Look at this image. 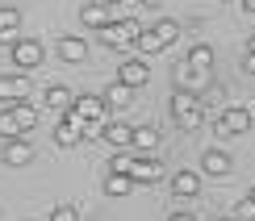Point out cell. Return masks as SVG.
<instances>
[{"label": "cell", "instance_id": "obj_1", "mask_svg": "<svg viewBox=\"0 0 255 221\" xmlns=\"http://www.w3.org/2000/svg\"><path fill=\"white\" fill-rule=\"evenodd\" d=\"M105 109H109L105 96H88V92H84V96H76V104H71L63 117H71L76 125H84L88 138H101V130H105Z\"/></svg>", "mask_w": 255, "mask_h": 221}, {"label": "cell", "instance_id": "obj_2", "mask_svg": "<svg viewBox=\"0 0 255 221\" xmlns=\"http://www.w3.org/2000/svg\"><path fill=\"white\" fill-rule=\"evenodd\" d=\"M172 121H176L184 134L201 130V125H205V100H201L197 92L176 88V92H172Z\"/></svg>", "mask_w": 255, "mask_h": 221}, {"label": "cell", "instance_id": "obj_3", "mask_svg": "<svg viewBox=\"0 0 255 221\" xmlns=\"http://www.w3.org/2000/svg\"><path fill=\"white\" fill-rule=\"evenodd\" d=\"M180 38V21H172V17H163V21H155L151 29H142V38H138V50L142 55H163L167 46Z\"/></svg>", "mask_w": 255, "mask_h": 221}, {"label": "cell", "instance_id": "obj_4", "mask_svg": "<svg viewBox=\"0 0 255 221\" xmlns=\"http://www.w3.org/2000/svg\"><path fill=\"white\" fill-rule=\"evenodd\" d=\"M138 38H142V25L130 21V17H113L109 25L101 29V42L113 46V50H130V46H138Z\"/></svg>", "mask_w": 255, "mask_h": 221}, {"label": "cell", "instance_id": "obj_5", "mask_svg": "<svg viewBox=\"0 0 255 221\" xmlns=\"http://www.w3.org/2000/svg\"><path fill=\"white\" fill-rule=\"evenodd\" d=\"M8 55H13V67L21 71V75H29L34 67H42V42H34V38H21L17 46L8 50Z\"/></svg>", "mask_w": 255, "mask_h": 221}, {"label": "cell", "instance_id": "obj_6", "mask_svg": "<svg viewBox=\"0 0 255 221\" xmlns=\"http://www.w3.org/2000/svg\"><path fill=\"white\" fill-rule=\"evenodd\" d=\"M251 130V109H222L218 113V134H230V138H239V134Z\"/></svg>", "mask_w": 255, "mask_h": 221}, {"label": "cell", "instance_id": "obj_7", "mask_svg": "<svg viewBox=\"0 0 255 221\" xmlns=\"http://www.w3.org/2000/svg\"><path fill=\"white\" fill-rule=\"evenodd\" d=\"M172 83H176V88H184V92H197L201 83H209V67H193V63L184 59V63L172 71ZM197 96H201V92H197Z\"/></svg>", "mask_w": 255, "mask_h": 221}, {"label": "cell", "instance_id": "obj_8", "mask_svg": "<svg viewBox=\"0 0 255 221\" xmlns=\"http://www.w3.org/2000/svg\"><path fill=\"white\" fill-rule=\"evenodd\" d=\"M0 163H4V167H25V163H34V146H29L25 138H8L4 146H0Z\"/></svg>", "mask_w": 255, "mask_h": 221}, {"label": "cell", "instance_id": "obj_9", "mask_svg": "<svg viewBox=\"0 0 255 221\" xmlns=\"http://www.w3.org/2000/svg\"><path fill=\"white\" fill-rule=\"evenodd\" d=\"M17 100H29V79L21 71L0 75V104H17Z\"/></svg>", "mask_w": 255, "mask_h": 221}, {"label": "cell", "instance_id": "obj_10", "mask_svg": "<svg viewBox=\"0 0 255 221\" xmlns=\"http://www.w3.org/2000/svg\"><path fill=\"white\" fill-rule=\"evenodd\" d=\"M101 138L109 142L113 150H134V125H126V121H105Z\"/></svg>", "mask_w": 255, "mask_h": 221}, {"label": "cell", "instance_id": "obj_11", "mask_svg": "<svg viewBox=\"0 0 255 221\" xmlns=\"http://www.w3.org/2000/svg\"><path fill=\"white\" fill-rule=\"evenodd\" d=\"M201 171L214 175V180H226V175L235 171V159H230L226 150H218V146H214V150H205V159H201Z\"/></svg>", "mask_w": 255, "mask_h": 221}, {"label": "cell", "instance_id": "obj_12", "mask_svg": "<svg viewBox=\"0 0 255 221\" xmlns=\"http://www.w3.org/2000/svg\"><path fill=\"white\" fill-rule=\"evenodd\" d=\"M130 175H134V184H159L163 180V163H159L155 154H138Z\"/></svg>", "mask_w": 255, "mask_h": 221}, {"label": "cell", "instance_id": "obj_13", "mask_svg": "<svg viewBox=\"0 0 255 221\" xmlns=\"http://www.w3.org/2000/svg\"><path fill=\"white\" fill-rule=\"evenodd\" d=\"M113 13H118V8L101 4V0H88V4L80 8V21H84V25H88V29H105V25H109V21H113Z\"/></svg>", "mask_w": 255, "mask_h": 221}, {"label": "cell", "instance_id": "obj_14", "mask_svg": "<svg viewBox=\"0 0 255 221\" xmlns=\"http://www.w3.org/2000/svg\"><path fill=\"white\" fill-rule=\"evenodd\" d=\"M197 192H201V175L197 171H188V167H184V171L172 175V196H176V201H193Z\"/></svg>", "mask_w": 255, "mask_h": 221}, {"label": "cell", "instance_id": "obj_15", "mask_svg": "<svg viewBox=\"0 0 255 221\" xmlns=\"http://www.w3.org/2000/svg\"><path fill=\"white\" fill-rule=\"evenodd\" d=\"M118 79H122V83H130V88H142V83L151 79V67H146L142 59H126L122 67H118Z\"/></svg>", "mask_w": 255, "mask_h": 221}, {"label": "cell", "instance_id": "obj_16", "mask_svg": "<svg viewBox=\"0 0 255 221\" xmlns=\"http://www.w3.org/2000/svg\"><path fill=\"white\" fill-rule=\"evenodd\" d=\"M59 59L63 63H84L88 59V42H84L80 34H63L59 38Z\"/></svg>", "mask_w": 255, "mask_h": 221}, {"label": "cell", "instance_id": "obj_17", "mask_svg": "<svg viewBox=\"0 0 255 221\" xmlns=\"http://www.w3.org/2000/svg\"><path fill=\"white\" fill-rule=\"evenodd\" d=\"M101 96H105V104H109V109L122 113V109H130V104H134V88H130V83H122V79H113Z\"/></svg>", "mask_w": 255, "mask_h": 221}, {"label": "cell", "instance_id": "obj_18", "mask_svg": "<svg viewBox=\"0 0 255 221\" xmlns=\"http://www.w3.org/2000/svg\"><path fill=\"white\" fill-rule=\"evenodd\" d=\"M84 138H88V134H84V125H76L71 117H63V121L55 125V142L63 146V150H71V146H80Z\"/></svg>", "mask_w": 255, "mask_h": 221}, {"label": "cell", "instance_id": "obj_19", "mask_svg": "<svg viewBox=\"0 0 255 221\" xmlns=\"http://www.w3.org/2000/svg\"><path fill=\"white\" fill-rule=\"evenodd\" d=\"M130 192H134V175H126V171H109L105 175V196L122 201V196H130Z\"/></svg>", "mask_w": 255, "mask_h": 221}, {"label": "cell", "instance_id": "obj_20", "mask_svg": "<svg viewBox=\"0 0 255 221\" xmlns=\"http://www.w3.org/2000/svg\"><path fill=\"white\" fill-rule=\"evenodd\" d=\"M155 146H159L155 125H134V154H155Z\"/></svg>", "mask_w": 255, "mask_h": 221}, {"label": "cell", "instance_id": "obj_21", "mask_svg": "<svg viewBox=\"0 0 255 221\" xmlns=\"http://www.w3.org/2000/svg\"><path fill=\"white\" fill-rule=\"evenodd\" d=\"M42 104H50V109H59V113H67L71 104H76V96H71L63 83H50L46 92H42Z\"/></svg>", "mask_w": 255, "mask_h": 221}, {"label": "cell", "instance_id": "obj_22", "mask_svg": "<svg viewBox=\"0 0 255 221\" xmlns=\"http://www.w3.org/2000/svg\"><path fill=\"white\" fill-rule=\"evenodd\" d=\"M8 109H13V117H17V125H21V134H29L38 125V109L29 100H17V104H8Z\"/></svg>", "mask_w": 255, "mask_h": 221}, {"label": "cell", "instance_id": "obj_23", "mask_svg": "<svg viewBox=\"0 0 255 221\" xmlns=\"http://www.w3.org/2000/svg\"><path fill=\"white\" fill-rule=\"evenodd\" d=\"M8 138H25L21 134V125H17V117H13V109H0V142H8Z\"/></svg>", "mask_w": 255, "mask_h": 221}, {"label": "cell", "instance_id": "obj_24", "mask_svg": "<svg viewBox=\"0 0 255 221\" xmlns=\"http://www.w3.org/2000/svg\"><path fill=\"white\" fill-rule=\"evenodd\" d=\"M188 63H193V67H214V46H209V42H197V46L188 50Z\"/></svg>", "mask_w": 255, "mask_h": 221}, {"label": "cell", "instance_id": "obj_25", "mask_svg": "<svg viewBox=\"0 0 255 221\" xmlns=\"http://www.w3.org/2000/svg\"><path fill=\"white\" fill-rule=\"evenodd\" d=\"M109 171H126V175H130V171H134V154H130V150H113Z\"/></svg>", "mask_w": 255, "mask_h": 221}, {"label": "cell", "instance_id": "obj_26", "mask_svg": "<svg viewBox=\"0 0 255 221\" xmlns=\"http://www.w3.org/2000/svg\"><path fill=\"white\" fill-rule=\"evenodd\" d=\"M0 29H21V8L0 4Z\"/></svg>", "mask_w": 255, "mask_h": 221}, {"label": "cell", "instance_id": "obj_27", "mask_svg": "<svg viewBox=\"0 0 255 221\" xmlns=\"http://www.w3.org/2000/svg\"><path fill=\"white\" fill-rule=\"evenodd\" d=\"M50 221H80V213H76V205H55L50 209Z\"/></svg>", "mask_w": 255, "mask_h": 221}, {"label": "cell", "instance_id": "obj_28", "mask_svg": "<svg viewBox=\"0 0 255 221\" xmlns=\"http://www.w3.org/2000/svg\"><path fill=\"white\" fill-rule=\"evenodd\" d=\"M235 217H239V221H255V201H251V196L239 205V213H235Z\"/></svg>", "mask_w": 255, "mask_h": 221}, {"label": "cell", "instance_id": "obj_29", "mask_svg": "<svg viewBox=\"0 0 255 221\" xmlns=\"http://www.w3.org/2000/svg\"><path fill=\"white\" fill-rule=\"evenodd\" d=\"M17 42H21V34H17V29H0V46H8V50H13Z\"/></svg>", "mask_w": 255, "mask_h": 221}, {"label": "cell", "instance_id": "obj_30", "mask_svg": "<svg viewBox=\"0 0 255 221\" xmlns=\"http://www.w3.org/2000/svg\"><path fill=\"white\" fill-rule=\"evenodd\" d=\"M243 67H247L251 75H255V55H251V50H247V55H243Z\"/></svg>", "mask_w": 255, "mask_h": 221}, {"label": "cell", "instance_id": "obj_31", "mask_svg": "<svg viewBox=\"0 0 255 221\" xmlns=\"http://www.w3.org/2000/svg\"><path fill=\"white\" fill-rule=\"evenodd\" d=\"M167 221H197V217H193V213H172Z\"/></svg>", "mask_w": 255, "mask_h": 221}, {"label": "cell", "instance_id": "obj_32", "mask_svg": "<svg viewBox=\"0 0 255 221\" xmlns=\"http://www.w3.org/2000/svg\"><path fill=\"white\" fill-rule=\"evenodd\" d=\"M138 4H142V8H159V4H163V0H138Z\"/></svg>", "mask_w": 255, "mask_h": 221}, {"label": "cell", "instance_id": "obj_33", "mask_svg": "<svg viewBox=\"0 0 255 221\" xmlns=\"http://www.w3.org/2000/svg\"><path fill=\"white\" fill-rule=\"evenodd\" d=\"M101 4H109V8H118V4H130V0H101Z\"/></svg>", "mask_w": 255, "mask_h": 221}, {"label": "cell", "instance_id": "obj_34", "mask_svg": "<svg viewBox=\"0 0 255 221\" xmlns=\"http://www.w3.org/2000/svg\"><path fill=\"white\" fill-rule=\"evenodd\" d=\"M243 8H247V13H255V0H243Z\"/></svg>", "mask_w": 255, "mask_h": 221}, {"label": "cell", "instance_id": "obj_35", "mask_svg": "<svg viewBox=\"0 0 255 221\" xmlns=\"http://www.w3.org/2000/svg\"><path fill=\"white\" fill-rule=\"evenodd\" d=\"M247 50H251V55H255V34H251V42H247Z\"/></svg>", "mask_w": 255, "mask_h": 221}, {"label": "cell", "instance_id": "obj_36", "mask_svg": "<svg viewBox=\"0 0 255 221\" xmlns=\"http://www.w3.org/2000/svg\"><path fill=\"white\" fill-rule=\"evenodd\" d=\"M214 221H239V217H214Z\"/></svg>", "mask_w": 255, "mask_h": 221}, {"label": "cell", "instance_id": "obj_37", "mask_svg": "<svg viewBox=\"0 0 255 221\" xmlns=\"http://www.w3.org/2000/svg\"><path fill=\"white\" fill-rule=\"evenodd\" d=\"M247 196H251V201H255V184H251V192H247Z\"/></svg>", "mask_w": 255, "mask_h": 221}]
</instances>
